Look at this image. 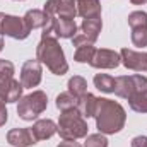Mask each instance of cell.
Returning <instances> with one entry per match:
<instances>
[{
    "instance_id": "d6986e66",
    "label": "cell",
    "mask_w": 147,
    "mask_h": 147,
    "mask_svg": "<svg viewBox=\"0 0 147 147\" xmlns=\"http://www.w3.org/2000/svg\"><path fill=\"white\" fill-rule=\"evenodd\" d=\"M96 53V48H94V43H86L82 46H77L75 48V53H74V60L77 63H91L92 57Z\"/></svg>"
},
{
    "instance_id": "4fadbf2b",
    "label": "cell",
    "mask_w": 147,
    "mask_h": 147,
    "mask_svg": "<svg viewBox=\"0 0 147 147\" xmlns=\"http://www.w3.org/2000/svg\"><path fill=\"white\" fill-rule=\"evenodd\" d=\"M7 142L14 147H31L38 140L31 128H12L7 132Z\"/></svg>"
},
{
    "instance_id": "ba28073f",
    "label": "cell",
    "mask_w": 147,
    "mask_h": 147,
    "mask_svg": "<svg viewBox=\"0 0 147 147\" xmlns=\"http://www.w3.org/2000/svg\"><path fill=\"white\" fill-rule=\"evenodd\" d=\"M43 69L38 60H28L21 69V84L24 89H33L41 82Z\"/></svg>"
},
{
    "instance_id": "603a6c76",
    "label": "cell",
    "mask_w": 147,
    "mask_h": 147,
    "mask_svg": "<svg viewBox=\"0 0 147 147\" xmlns=\"http://www.w3.org/2000/svg\"><path fill=\"white\" fill-rule=\"evenodd\" d=\"M128 105L137 113H147V91H140V92H135L134 96H130Z\"/></svg>"
},
{
    "instance_id": "44dd1931",
    "label": "cell",
    "mask_w": 147,
    "mask_h": 147,
    "mask_svg": "<svg viewBox=\"0 0 147 147\" xmlns=\"http://www.w3.org/2000/svg\"><path fill=\"white\" fill-rule=\"evenodd\" d=\"M115 77H111L108 74H96L94 75V86L101 91V92H113L115 91Z\"/></svg>"
},
{
    "instance_id": "3957f363",
    "label": "cell",
    "mask_w": 147,
    "mask_h": 147,
    "mask_svg": "<svg viewBox=\"0 0 147 147\" xmlns=\"http://www.w3.org/2000/svg\"><path fill=\"white\" fill-rule=\"evenodd\" d=\"M58 134L63 140H79L82 137H87V121L79 113L77 108L62 111L58 118Z\"/></svg>"
},
{
    "instance_id": "83f0119b",
    "label": "cell",
    "mask_w": 147,
    "mask_h": 147,
    "mask_svg": "<svg viewBox=\"0 0 147 147\" xmlns=\"http://www.w3.org/2000/svg\"><path fill=\"white\" fill-rule=\"evenodd\" d=\"M132 147H147V137L146 135H137L132 139Z\"/></svg>"
},
{
    "instance_id": "8992f818",
    "label": "cell",
    "mask_w": 147,
    "mask_h": 147,
    "mask_svg": "<svg viewBox=\"0 0 147 147\" xmlns=\"http://www.w3.org/2000/svg\"><path fill=\"white\" fill-rule=\"evenodd\" d=\"M29 33H31V29L26 26L22 17L0 12V34L10 36L14 39H26L29 36Z\"/></svg>"
},
{
    "instance_id": "52a82bcc",
    "label": "cell",
    "mask_w": 147,
    "mask_h": 147,
    "mask_svg": "<svg viewBox=\"0 0 147 147\" xmlns=\"http://www.w3.org/2000/svg\"><path fill=\"white\" fill-rule=\"evenodd\" d=\"M45 12L50 17L74 19L77 16V5H75V0H46Z\"/></svg>"
},
{
    "instance_id": "d4e9b609",
    "label": "cell",
    "mask_w": 147,
    "mask_h": 147,
    "mask_svg": "<svg viewBox=\"0 0 147 147\" xmlns=\"http://www.w3.org/2000/svg\"><path fill=\"white\" fill-rule=\"evenodd\" d=\"M84 147H108V139L105 134H91L86 137Z\"/></svg>"
},
{
    "instance_id": "7c38bea8",
    "label": "cell",
    "mask_w": 147,
    "mask_h": 147,
    "mask_svg": "<svg viewBox=\"0 0 147 147\" xmlns=\"http://www.w3.org/2000/svg\"><path fill=\"white\" fill-rule=\"evenodd\" d=\"M50 28L53 29V34L57 38H74L77 34V24L74 19L65 17H50Z\"/></svg>"
},
{
    "instance_id": "7402d4cb",
    "label": "cell",
    "mask_w": 147,
    "mask_h": 147,
    "mask_svg": "<svg viewBox=\"0 0 147 147\" xmlns=\"http://www.w3.org/2000/svg\"><path fill=\"white\" fill-rule=\"evenodd\" d=\"M77 101L79 98H75L72 92H60L57 96V108L60 111H67V110H72V108H77Z\"/></svg>"
},
{
    "instance_id": "ffe728a7",
    "label": "cell",
    "mask_w": 147,
    "mask_h": 147,
    "mask_svg": "<svg viewBox=\"0 0 147 147\" xmlns=\"http://www.w3.org/2000/svg\"><path fill=\"white\" fill-rule=\"evenodd\" d=\"M67 86H69V92H72L75 98H80V96H84V94L87 92V82H86V79L80 77V75L70 77Z\"/></svg>"
},
{
    "instance_id": "5bb4252c",
    "label": "cell",
    "mask_w": 147,
    "mask_h": 147,
    "mask_svg": "<svg viewBox=\"0 0 147 147\" xmlns=\"http://www.w3.org/2000/svg\"><path fill=\"white\" fill-rule=\"evenodd\" d=\"M31 130H33V135L36 137V140H46L58 132V127L53 120L46 118V120H38Z\"/></svg>"
},
{
    "instance_id": "30bf717a",
    "label": "cell",
    "mask_w": 147,
    "mask_h": 147,
    "mask_svg": "<svg viewBox=\"0 0 147 147\" xmlns=\"http://www.w3.org/2000/svg\"><path fill=\"white\" fill-rule=\"evenodd\" d=\"M120 58H121V63L128 70H135V72L147 70V53L144 51H134V50L123 48L120 51Z\"/></svg>"
},
{
    "instance_id": "e0dca14e",
    "label": "cell",
    "mask_w": 147,
    "mask_h": 147,
    "mask_svg": "<svg viewBox=\"0 0 147 147\" xmlns=\"http://www.w3.org/2000/svg\"><path fill=\"white\" fill-rule=\"evenodd\" d=\"M22 19H24L26 26H28L31 31H33V29H38V28H45V26H48V22H50V16H48L45 10H39V9L28 10Z\"/></svg>"
},
{
    "instance_id": "4dcf8cb0",
    "label": "cell",
    "mask_w": 147,
    "mask_h": 147,
    "mask_svg": "<svg viewBox=\"0 0 147 147\" xmlns=\"http://www.w3.org/2000/svg\"><path fill=\"white\" fill-rule=\"evenodd\" d=\"M134 5H144V3H147V0H130Z\"/></svg>"
},
{
    "instance_id": "8fae6325",
    "label": "cell",
    "mask_w": 147,
    "mask_h": 147,
    "mask_svg": "<svg viewBox=\"0 0 147 147\" xmlns=\"http://www.w3.org/2000/svg\"><path fill=\"white\" fill-rule=\"evenodd\" d=\"M22 84L12 79H0V98L5 103H16L22 98Z\"/></svg>"
},
{
    "instance_id": "7a4b0ae2",
    "label": "cell",
    "mask_w": 147,
    "mask_h": 147,
    "mask_svg": "<svg viewBox=\"0 0 147 147\" xmlns=\"http://www.w3.org/2000/svg\"><path fill=\"white\" fill-rule=\"evenodd\" d=\"M36 60L46 65V69L55 75H63L69 70L65 53L55 36H41V41L36 46Z\"/></svg>"
},
{
    "instance_id": "2e32d148",
    "label": "cell",
    "mask_w": 147,
    "mask_h": 147,
    "mask_svg": "<svg viewBox=\"0 0 147 147\" xmlns=\"http://www.w3.org/2000/svg\"><path fill=\"white\" fill-rule=\"evenodd\" d=\"M77 14L84 19L89 17H101V3L99 0H75Z\"/></svg>"
},
{
    "instance_id": "5b68a950",
    "label": "cell",
    "mask_w": 147,
    "mask_h": 147,
    "mask_svg": "<svg viewBox=\"0 0 147 147\" xmlns=\"http://www.w3.org/2000/svg\"><path fill=\"white\" fill-rule=\"evenodd\" d=\"M147 91V77L140 74H134V75H121L116 77L115 80V94L120 98L128 99L130 96H134L135 92Z\"/></svg>"
},
{
    "instance_id": "277c9868",
    "label": "cell",
    "mask_w": 147,
    "mask_h": 147,
    "mask_svg": "<svg viewBox=\"0 0 147 147\" xmlns=\"http://www.w3.org/2000/svg\"><path fill=\"white\" fill-rule=\"evenodd\" d=\"M46 106H48V96L43 91H33L19 99L17 115L26 121H33L46 110Z\"/></svg>"
},
{
    "instance_id": "6da1fadb",
    "label": "cell",
    "mask_w": 147,
    "mask_h": 147,
    "mask_svg": "<svg viewBox=\"0 0 147 147\" xmlns=\"http://www.w3.org/2000/svg\"><path fill=\"white\" fill-rule=\"evenodd\" d=\"M94 118L99 134L111 135V134H118L125 127L127 113L120 103L108 98H98V108Z\"/></svg>"
},
{
    "instance_id": "cb8c5ba5",
    "label": "cell",
    "mask_w": 147,
    "mask_h": 147,
    "mask_svg": "<svg viewBox=\"0 0 147 147\" xmlns=\"http://www.w3.org/2000/svg\"><path fill=\"white\" fill-rule=\"evenodd\" d=\"M132 43L140 48L147 46V26L132 28Z\"/></svg>"
},
{
    "instance_id": "f546056e",
    "label": "cell",
    "mask_w": 147,
    "mask_h": 147,
    "mask_svg": "<svg viewBox=\"0 0 147 147\" xmlns=\"http://www.w3.org/2000/svg\"><path fill=\"white\" fill-rule=\"evenodd\" d=\"M7 118H9V113H7V110H5V108H3V110H0V127H2V125H5Z\"/></svg>"
},
{
    "instance_id": "9a60e30c",
    "label": "cell",
    "mask_w": 147,
    "mask_h": 147,
    "mask_svg": "<svg viewBox=\"0 0 147 147\" xmlns=\"http://www.w3.org/2000/svg\"><path fill=\"white\" fill-rule=\"evenodd\" d=\"M101 29H103V21H101V17H89V19H84L82 24H80V33L87 38L91 43H94V41L99 38Z\"/></svg>"
},
{
    "instance_id": "ac0fdd59",
    "label": "cell",
    "mask_w": 147,
    "mask_h": 147,
    "mask_svg": "<svg viewBox=\"0 0 147 147\" xmlns=\"http://www.w3.org/2000/svg\"><path fill=\"white\" fill-rule=\"evenodd\" d=\"M96 108H98V98L91 92H86L77 101V110L84 118H92L96 115Z\"/></svg>"
},
{
    "instance_id": "484cf974",
    "label": "cell",
    "mask_w": 147,
    "mask_h": 147,
    "mask_svg": "<svg viewBox=\"0 0 147 147\" xmlns=\"http://www.w3.org/2000/svg\"><path fill=\"white\" fill-rule=\"evenodd\" d=\"M128 26L130 28L147 26V14L144 10H135V12L128 14Z\"/></svg>"
},
{
    "instance_id": "9c48e42d",
    "label": "cell",
    "mask_w": 147,
    "mask_h": 147,
    "mask_svg": "<svg viewBox=\"0 0 147 147\" xmlns=\"http://www.w3.org/2000/svg\"><path fill=\"white\" fill-rule=\"evenodd\" d=\"M120 63H121V58H120L118 51L101 48V50H96L89 65L94 67V69H116Z\"/></svg>"
},
{
    "instance_id": "4316f807",
    "label": "cell",
    "mask_w": 147,
    "mask_h": 147,
    "mask_svg": "<svg viewBox=\"0 0 147 147\" xmlns=\"http://www.w3.org/2000/svg\"><path fill=\"white\" fill-rule=\"evenodd\" d=\"M14 63L9 62V60H3L0 58V79H12L14 77Z\"/></svg>"
},
{
    "instance_id": "1f68e13d",
    "label": "cell",
    "mask_w": 147,
    "mask_h": 147,
    "mask_svg": "<svg viewBox=\"0 0 147 147\" xmlns=\"http://www.w3.org/2000/svg\"><path fill=\"white\" fill-rule=\"evenodd\" d=\"M3 50V34H0V51Z\"/></svg>"
},
{
    "instance_id": "f1b7e54d",
    "label": "cell",
    "mask_w": 147,
    "mask_h": 147,
    "mask_svg": "<svg viewBox=\"0 0 147 147\" xmlns=\"http://www.w3.org/2000/svg\"><path fill=\"white\" fill-rule=\"evenodd\" d=\"M57 147H80V144L77 140H63V142H60Z\"/></svg>"
}]
</instances>
